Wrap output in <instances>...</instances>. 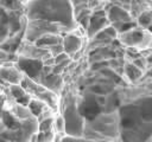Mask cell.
Instances as JSON below:
<instances>
[{
	"instance_id": "6da1fadb",
	"label": "cell",
	"mask_w": 152,
	"mask_h": 142,
	"mask_svg": "<svg viewBox=\"0 0 152 142\" xmlns=\"http://www.w3.org/2000/svg\"><path fill=\"white\" fill-rule=\"evenodd\" d=\"M119 141L148 142L152 137V97H140L118 108Z\"/></svg>"
},
{
	"instance_id": "7a4b0ae2",
	"label": "cell",
	"mask_w": 152,
	"mask_h": 142,
	"mask_svg": "<svg viewBox=\"0 0 152 142\" xmlns=\"http://www.w3.org/2000/svg\"><path fill=\"white\" fill-rule=\"evenodd\" d=\"M24 15L26 21L44 20L62 25L71 32L78 28L75 21L71 1L59 0H38L23 2Z\"/></svg>"
},
{
	"instance_id": "3957f363",
	"label": "cell",
	"mask_w": 152,
	"mask_h": 142,
	"mask_svg": "<svg viewBox=\"0 0 152 142\" xmlns=\"http://www.w3.org/2000/svg\"><path fill=\"white\" fill-rule=\"evenodd\" d=\"M93 142H112L119 138L118 110L101 112L90 121H86L83 137Z\"/></svg>"
},
{
	"instance_id": "277c9868",
	"label": "cell",
	"mask_w": 152,
	"mask_h": 142,
	"mask_svg": "<svg viewBox=\"0 0 152 142\" xmlns=\"http://www.w3.org/2000/svg\"><path fill=\"white\" fill-rule=\"evenodd\" d=\"M65 122V136L82 138L86 120L78 110V101L74 96H69L65 101L63 112L61 114Z\"/></svg>"
},
{
	"instance_id": "5b68a950",
	"label": "cell",
	"mask_w": 152,
	"mask_h": 142,
	"mask_svg": "<svg viewBox=\"0 0 152 142\" xmlns=\"http://www.w3.org/2000/svg\"><path fill=\"white\" fill-rule=\"evenodd\" d=\"M69 32L71 31L58 24H53L44 20H31V21H26L23 40L27 43H36L38 39H40L44 36H49V34L64 36Z\"/></svg>"
},
{
	"instance_id": "8992f818",
	"label": "cell",
	"mask_w": 152,
	"mask_h": 142,
	"mask_svg": "<svg viewBox=\"0 0 152 142\" xmlns=\"http://www.w3.org/2000/svg\"><path fill=\"white\" fill-rule=\"evenodd\" d=\"M118 40L127 49L133 51H141L151 47L152 34L148 30H144L135 25L133 28L118 34Z\"/></svg>"
},
{
	"instance_id": "52a82bcc",
	"label": "cell",
	"mask_w": 152,
	"mask_h": 142,
	"mask_svg": "<svg viewBox=\"0 0 152 142\" xmlns=\"http://www.w3.org/2000/svg\"><path fill=\"white\" fill-rule=\"evenodd\" d=\"M20 85L25 89V91L32 98H36V99H39V101L44 102L53 111H57V109H58V96L56 93L51 92L50 90L44 88L42 84L30 79L26 76H24Z\"/></svg>"
},
{
	"instance_id": "ba28073f",
	"label": "cell",
	"mask_w": 152,
	"mask_h": 142,
	"mask_svg": "<svg viewBox=\"0 0 152 142\" xmlns=\"http://www.w3.org/2000/svg\"><path fill=\"white\" fill-rule=\"evenodd\" d=\"M15 65L23 72L24 76L28 77L30 79H32L34 82H38V79L42 75V71H43L42 60H34V59H27V58L18 57Z\"/></svg>"
},
{
	"instance_id": "9c48e42d",
	"label": "cell",
	"mask_w": 152,
	"mask_h": 142,
	"mask_svg": "<svg viewBox=\"0 0 152 142\" xmlns=\"http://www.w3.org/2000/svg\"><path fill=\"white\" fill-rule=\"evenodd\" d=\"M110 24L107 20L104 8L95 11V12H91V15L89 18V24H88V27H87L84 34L88 37L89 40H91L97 33H100L103 28H106Z\"/></svg>"
},
{
	"instance_id": "30bf717a",
	"label": "cell",
	"mask_w": 152,
	"mask_h": 142,
	"mask_svg": "<svg viewBox=\"0 0 152 142\" xmlns=\"http://www.w3.org/2000/svg\"><path fill=\"white\" fill-rule=\"evenodd\" d=\"M17 56L18 57H23V58H27V59L43 60V59L50 57L51 54L49 53L48 50L42 49V47L37 46L33 43H27L25 40H21V43L19 45V49L17 51Z\"/></svg>"
},
{
	"instance_id": "8fae6325",
	"label": "cell",
	"mask_w": 152,
	"mask_h": 142,
	"mask_svg": "<svg viewBox=\"0 0 152 142\" xmlns=\"http://www.w3.org/2000/svg\"><path fill=\"white\" fill-rule=\"evenodd\" d=\"M106 17L109 24H118V22H134L131 13L119 6L116 2H107L104 6Z\"/></svg>"
},
{
	"instance_id": "7c38bea8",
	"label": "cell",
	"mask_w": 152,
	"mask_h": 142,
	"mask_svg": "<svg viewBox=\"0 0 152 142\" xmlns=\"http://www.w3.org/2000/svg\"><path fill=\"white\" fill-rule=\"evenodd\" d=\"M80 30H81V27H78L74 32H69V33L64 34L63 38H62L63 52H65L70 58H72V56H75L76 53H78L81 51L82 46H83L82 36L78 34V31Z\"/></svg>"
},
{
	"instance_id": "4fadbf2b",
	"label": "cell",
	"mask_w": 152,
	"mask_h": 142,
	"mask_svg": "<svg viewBox=\"0 0 152 142\" xmlns=\"http://www.w3.org/2000/svg\"><path fill=\"white\" fill-rule=\"evenodd\" d=\"M39 84H42L44 88H46L48 90H50L51 92L56 93L57 96L59 95V92L62 91L63 89V84H64V80H63V77L59 76V75H55V73H43L40 75L38 82Z\"/></svg>"
},
{
	"instance_id": "5bb4252c",
	"label": "cell",
	"mask_w": 152,
	"mask_h": 142,
	"mask_svg": "<svg viewBox=\"0 0 152 142\" xmlns=\"http://www.w3.org/2000/svg\"><path fill=\"white\" fill-rule=\"evenodd\" d=\"M23 78L24 75L15 64L12 66H0V79L7 82L10 85H19Z\"/></svg>"
},
{
	"instance_id": "9a60e30c",
	"label": "cell",
	"mask_w": 152,
	"mask_h": 142,
	"mask_svg": "<svg viewBox=\"0 0 152 142\" xmlns=\"http://www.w3.org/2000/svg\"><path fill=\"white\" fill-rule=\"evenodd\" d=\"M10 93L13 97V99L15 101V103L20 104L23 106H27L32 98L20 84L19 85H10Z\"/></svg>"
},
{
	"instance_id": "2e32d148",
	"label": "cell",
	"mask_w": 152,
	"mask_h": 142,
	"mask_svg": "<svg viewBox=\"0 0 152 142\" xmlns=\"http://www.w3.org/2000/svg\"><path fill=\"white\" fill-rule=\"evenodd\" d=\"M62 38H63V36L49 34V36L42 37L40 39H38V40H37L36 43H33V44H36L37 46H39V47H42V49L48 50V49H50V47H52V46H55V45L62 44Z\"/></svg>"
},
{
	"instance_id": "e0dca14e",
	"label": "cell",
	"mask_w": 152,
	"mask_h": 142,
	"mask_svg": "<svg viewBox=\"0 0 152 142\" xmlns=\"http://www.w3.org/2000/svg\"><path fill=\"white\" fill-rule=\"evenodd\" d=\"M122 70H124V76L128 79V82H137L141 78L142 76V72L141 70H139L135 65L132 64V62H128L126 63L124 66H122Z\"/></svg>"
},
{
	"instance_id": "ac0fdd59",
	"label": "cell",
	"mask_w": 152,
	"mask_h": 142,
	"mask_svg": "<svg viewBox=\"0 0 152 142\" xmlns=\"http://www.w3.org/2000/svg\"><path fill=\"white\" fill-rule=\"evenodd\" d=\"M12 115H13V117H15L20 122L27 121V120H30V118L33 117L31 115V112H30V110H28L27 106H23V105L17 104V103H14V105L12 108Z\"/></svg>"
},
{
	"instance_id": "d6986e66",
	"label": "cell",
	"mask_w": 152,
	"mask_h": 142,
	"mask_svg": "<svg viewBox=\"0 0 152 142\" xmlns=\"http://www.w3.org/2000/svg\"><path fill=\"white\" fill-rule=\"evenodd\" d=\"M27 108H28V110H30L31 115H32L34 118H38V117H39V115H40V114H42V112L48 108V105H46L44 102L39 101V99L31 98V101H30V103H28Z\"/></svg>"
},
{
	"instance_id": "ffe728a7",
	"label": "cell",
	"mask_w": 152,
	"mask_h": 142,
	"mask_svg": "<svg viewBox=\"0 0 152 142\" xmlns=\"http://www.w3.org/2000/svg\"><path fill=\"white\" fill-rule=\"evenodd\" d=\"M53 131L57 136H65V122L61 114H57L53 118Z\"/></svg>"
},
{
	"instance_id": "44dd1931",
	"label": "cell",
	"mask_w": 152,
	"mask_h": 142,
	"mask_svg": "<svg viewBox=\"0 0 152 142\" xmlns=\"http://www.w3.org/2000/svg\"><path fill=\"white\" fill-rule=\"evenodd\" d=\"M53 118L55 117H51V118H46V120H43V121L38 122V130H37V133L53 130Z\"/></svg>"
},
{
	"instance_id": "7402d4cb",
	"label": "cell",
	"mask_w": 152,
	"mask_h": 142,
	"mask_svg": "<svg viewBox=\"0 0 152 142\" xmlns=\"http://www.w3.org/2000/svg\"><path fill=\"white\" fill-rule=\"evenodd\" d=\"M132 64L135 65L139 70L144 71V70L146 69V66H147V59H146L145 57L140 56V57H137L135 59H133V60H132Z\"/></svg>"
},
{
	"instance_id": "603a6c76",
	"label": "cell",
	"mask_w": 152,
	"mask_h": 142,
	"mask_svg": "<svg viewBox=\"0 0 152 142\" xmlns=\"http://www.w3.org/2000/svg\"><path fill=\"white\" fill-rule=\"evenodd\" d=\"M53 59H55V65H58V64H62V63L66 62L68 59H70V57L65 52H62V53L57 54L56 57H53Z\"/></svg>"
},
{
	"instance_id": "cb8c5ba5",
	"label": "cell",
	"mask_w": 152,
	"mask_h": 142,
	"mask_svg": "<svg viewBox=\"0 0 152 142\" xmlns=\"http://www.w3.org/2000/svg\"><path fill=\"white\" fill-rule=\"evenodd\" d=\"M48 51H49V53H50L52 57H56L57 54H59V53H62V52H63L62 44H59V45H55V46H52V47L48 49Z\"/></svg>"
},
{
	"instance_id": "d4e9b609",
	"label": "cell",
	"mask_w": 152,
	"mask_h": 142,
	"mask_svg": "<svg viewBox=\"0 0 152 142\" xmlns=\"http://www.w3.org/2000/svg\"><path fill=\"white\" fill-rule=\"evenodd\" d=\"M81 138H74V137H69V136H63L61 137L59 142H80Z\"/></svg>"
},
{
	"instance_id": "484cf974",
	"label": "cell",
	"mask_w": 152,
	"mask_h": 142,
	"mask_svg": "<svg viewBox=\"0 0 152 142\" xmlns=\"http://www.w3.org/2000/svg\"><path fill=\"white\" fill-rule=\"evenodd\" d=\"M55 142H56V141H55Z\"/></svg>"
}]
</instances>
